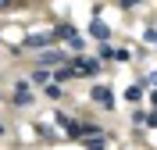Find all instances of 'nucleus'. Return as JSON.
Returning a JSON list of instances; mask_svg holds the SVG:
<instances>
[{"label": "nucleus", "instance_id": "f257e3e1", "mask_svg": "<svg viewBox=\"0 0 157 150\" xmlns=\"http://www.w3.org/2000/svg\"><path fill=\"white\" fill-rule=\"evenodd\" d=\"M71 68H75V75H97V71H100V61L97 57H78Z\"/></svg>", "mask_w": 157, "mask_h": 150}, {"label": "nucleus", "instance_id": "f03ea898", "mask_svg": "<svg viewBox=\"0 0 157 150\" xmlns=\"http://www.w3.org/2000/svg\"><path fill=\"white\" fill-rule=\"evenodd\" d=\"M50 43H57V36H50V32H36V36L25 40V47H29V50H43V47H50Z\"/></svg>", "mask_w": 157, "mask_h": 150}, {"label": "nucleus", "instance_id": "7ed1b4c3", "mask_svg": "<svg viewBox=\"0 0 157 150\" xmlns=\"http://www.w3.org/2000/svg\"><path fill=\"white\" fill-rule=\"evenodd\" d=\"M14 104H18V107H25V104H32V90L25 86V82H21L18 90H14Z\"/></svg>", "mask_w": 157, "mask_h": 150}, {"label": "nucleus", "instance_id": "20e7f679", "mask_svg": "<svg viewBox=\"0 0 157 150\" xmlns=\"http://www.w3.org/2000/svg\"><path fill=\"white\" fill-rule=\"evenodd\" d=\"M93 100H97L100 107H114V100H111V90H104V86H97V90H93Z\"/></svg>", "mask_w": 157, "mask_h": 150}, {"label": "nucleus", "instance_id": "39448f33", "mask_svg": "<svg viewBox=\"0 0 157 150\" xmlns=\"http://www.w3.org/2000/svg\"><path fill=\"white\" fill-rule=\"evenodd\" d=\"M39 61H43V64H61L64 54H61V50H47V54H39Z\"/></svg>", "mask_w": 157, "mask_h": 150}, {"label": "nucleus", "instance_id": "423d86ee", "mask_svg": "<svg viewBox=\"0 0 157 150\" xmlns=\"http://www.w3.org/2000/svg\"><path fill=\"white\" fill-rule=\"evenodd\" d=\"M47 97H50V100H61L64 93H61V86H57V82H50V86H47Z\"/></svg>", "mask_w": 157, "mask_h": 150}, {"label": "nucleus", "instance_id": "0eeeda50", "mask_svg": "<svg viewBox=\"0 0 157 150\" xmlns=\"http://www.w3.org/2000/svg\"><path fill=\"white\" fill-rule=\"evenodd\" d=\"M32 82H50V71L47 68H36L32 71Z\"/></svg>", "mask_w": 157, "mask_h": 150}, {"label": "nucleus", "instance_id": "6e6552de", "mask_svg": "<svg viewBox=\"0 0 157 150\" xmlns=\"http://www.w3.org/2000/svg\"><path fill=\"white\" fill-rule=\"evenodd\" d=\"M93 36H100V40H107V25H104V21H93Z\"/></svg>", "mask_w": 157, "mask_h": 150}, {"label": "nucleus", "instance_id": "1a4fd4ad", "mask_svg": "<svg viewBox=\"0 0 157 150\" xmlns=\"http://www.w3.org/2000/svg\"><path fill=\"white\" fill-rule=\"evenodd\" d=\"M139 97H143V90H139V86H128V93H125V100H132V104H136Z\"/></svg>", "mask_w": 157, "mask_h": 150}, {"label": "nucleus", "instance_id": "9d476101", "mask_svg": "<svg viewBox=\"0 0 157 150\" xmlns=\"http://www.w3.org/2000/svg\"><path fill=\"white\" fill-rule=\"evenodd\" d=\"M71 75H75V68H61V71H57V82H64V79H71Z\"/></svg>", "mask_w": 157, "mask_h": 150}, {"label": "nucleus", "instance_id": "9b49d317", "mask_svg": "<svg viewBox=\"0 0 157 150\" xmlns=\"http://www.w3.org/2000/svg\"><path fill=\"white\" fill-rule=\"evenodd\" d=\"M86 150H104V140H100V136H93V140H89V147Z\"/></svg>", "mask_w": 157, "mask_h": 150}, {"label": "nucleus", "instance_id": "f8f14e48", "mask_svg": "<svg viewBox=\"0 0 157 150\" xmlns=\"http://www.w3.org/2000/svg\"><path fill=\"white\" fill-rule=\"evenodd\" d=\"M11 4H14V0H0V11H4V7H11Z\"/></svg>", "mask_w": 157, "mask_h": 150}, {"label": "nucleus", "instance_id": "ddd939ff", "mask_svg": "<svg viewBox=\"0 0 157 150\" xmlns=\"http://www.w3.org/2000/svg\"><path fill=\"white\" fill-rule=\"evenodd\" d=\"M121 4H125V7H132V4H139V0H121Z\"/></svg>", "mask_w": 157, "mask_h": 150}, {"label": "nucleus", "instance_id": "4468645a", "mask_svg": "<svg viewBox=\"0 0 157 150\" xmlns=\"http://www.w3.org/2000/svg\"><path fill=\"white\" fill-rule=\"evenodd\" d=\"M0 136H4V125H0Z\"/></svg>", "mask_w": 157, "mask_h": 150}, {"label": "nucleus", "instance_id": "2eb2a0df", "mask_svg": "<svg viewBox=\"0 0 157 150\" xmlns=\"http://www.w3.org/2000/svg\"><path fill=\"white\" fill-rule=\"evenodd\" d=\"M154 104H157V93H154Z\"/></svg>", "mask_w": 157, "mask_h": 150}]
</instances>
